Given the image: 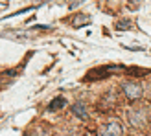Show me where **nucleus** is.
I'll list each match as a JSON object with an SVG mask.
<instances>
[{
    "label": "nucleus",
    "instance_id": "1",
    "mask_svg": "<svg viewBox=\"0 0 151 136\" xmlns=\"http://www.w3.org/2000/svg\"><path fill=\"white\" fill-rule=\"evenodd\" d=\"M122 92L127 99L134 101V99H140V97L144 96V87H142L138 81H124L122 83Z\"/></svg>",
    "mask_w": 151,
    "mask_h": 136
},
{
    "label": "nucleus",
    "instance_id": "2",
    "mask_svg": "<svg viewBox=\"0 0 151 136\" xmlns=\"http://www.w3.org/2000/svg\"><path fill=\"white\" fill-rule=\"evenodd\" d=\"M125 116L129 120V123L133 127H137V129L146 127V123H147V114H146V110H142V109H129L125 112Z\"/></svg>",
    "mask_w": 151,
    "mask_h": 136
},
{
    "label": "nucleus",
    "instance_id": "3",
    "mask_svg": "<svg viewBox=\"0 0 151 136\" xmlns=\"http://www.w3.org/2000/svg\"><path fill=\"white\" fill-rule=\"evenodd\" d=\"M98 136H122V125L118 122H109L100 129Z\"/></svg>",
    "mask_w": 151,
    "mask_h": 136
},
{
    "label": "nucleus",
    "instance_id": "4",
    "mask_svg": "<svg viewBox=\"0 0 151 136\" xmlns=\"http://www.w3.org/2000/svg\"><path fill=\"white\" fill-rule=\"evenodd\" d=\"M70 110H72L79 120H87V118H88V112H87L85 103H74L72 107H70Z\"/></svg>",
    "mask_w": 151,
    "mask_h": 136
},
{
    "label": "nucleus",
    "instance_id": "5",
    "mask_svg": "<svg viewBox=\"0 0 151 136\" xmlns=\"http://www.w3.org/2000/svg\"><path fill=\"white\" fill-rule=\"evenodd\" d=\"M63 105H66V99L63 96H59V97H55V99H52L50 101V105H48V110H59L63 107Z\"/></svg>",
    "mask_w": 151,
    "mask_h": 136
},
{
    "label": "nucleus",
    "instance_id": "6",
    "mask_svg": "<svg viewBox=\"0 0 151 136\" xmlns=\"http://www.w3.org/2000/svg\"><path fill=\"white\" fill-rule=\"evenodd\" d=\"M129 26H131V22H129V20H124V22H118V24H116L118 29H122V28H129Z\"/></svg>",
    "mask_w": 151,
    "mask_h": 136
}]
</instances>
